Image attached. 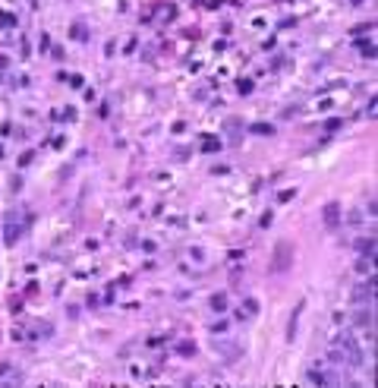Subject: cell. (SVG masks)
Returning a JSON list of instances; mask_svg holds the SVG:
<instances>
[{"label": "cell", "mask_w": 378, "mask_h": 388, "mask_svg": "<svg viewBox=\"0 0 378 388\" xmlns=\"http://www.w3.org/2000/svg\"><path fill=\"white\" fill-rule=\"evenodd\" d=\"M290 259H293V249H290V243H278V249H274V259H271V271H274V275L287 271V268H290Z\"/></svg>", "instance_id": "6da1fadb"}, {"label": "cell", "mask_w": 378, "mask_h": 388, "mask_svg": "<svg viewBox=\"0 0 378 388\" xmlns=\"http://www.w3.org/2000/svg\"><path fill=\"white\" fill-rule=\"evenodd\" d=\"M372 293H375V278H369L366 284H359L353 290V306H375L372 303Z\"/></svg>", "instance_id": "7a4b0ae2"}, {"label": "cell", "mask_w": 378, "mask_h": 388, "mask_svg": "<svg viewBox=\"0 0 378 388\" xmlns=\"http://www.w3.org/2000/svg\"><path fill=\"white\" fill-rule=\"evenodd\" d=\"M375 306H356V328H366L369 331V335H372V316H375V312H372Z\"/></svg>", "instance_id": "3957f363"}, {"label": "cell", "mask_w": 378, "mask_h": 388, "mask_svg": "<svg viewBox=\"0 0 378 388\" xmlns=\"http://www.w3.org/2000/svg\"><path fill=\"white\" fill-rule=\"evenodd\" d=\"M337 224H340V206H325V227L328 231H337Z\"/></svg>", "instance_id": "277c9868"}]
</instances>
